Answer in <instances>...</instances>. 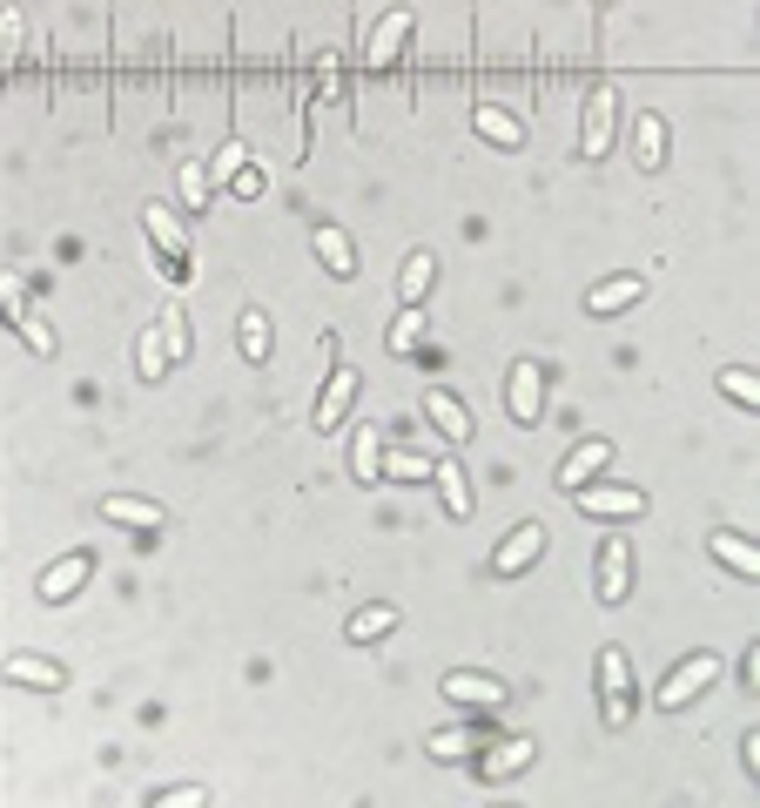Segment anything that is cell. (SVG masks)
Returning a JSON list of instances; mask_svg holds the SVG:
<instances>
[{
	"instance_id": "obj_1",
	"label": "cell",
	"mask_w": 760,
	"mask_h": 808,
	"mask_svg": "<svg viewBox=\"0 0 760 808\" xmlns=\"http://www.w3.org/2000/svg\"><path fill=\"white\" fill-rule=\"evenodd\" d=\"M572 506L585 519H633L646 512V493H633V485H572Z\"/></svg>"
},
{
	"instance_id": "obj_2",
	"label": "cell",
	"mask_w": 760,
	"mask_h": 808,
	"mask_svg": "<svg viewBox=\"0 0 760 808\" xmlns=\"http://www.w3.org/2000/svg\"><path fill=\"white\" fill-rule=\"evenodd\" d=\"M600 714H606V727H626L633 721V674H626V654L620 646H606L600 654Z\"/></svg>"
},
{
	"instance_id": "obj_3",
	"label": "cell",
	"mask_w": 760,
	"mask_h": 808,
	"mask_svg": "<svg viewBox=\"0 0 760 808\" xmlns=\"http://www.w3.org/2000/svg\"><path fill=\"white\" fill-rule=\"evenodd\" d=\"M504 404H512V418H519V425H539V412H545V377H539V364H532V358H519V364H512V377H504Z\"/></svg>"
},
{
	"instance_id": "obj_4",
	"label": "cell",
	"mask_w": 760,
	"mask_h": 808,
	"mask_svg": "<svg viewBox=\"0 0 760 808\" xmlns=\"http://www.w3.org/2000/svg\"><path fill=\"white\" fill-rule=\"evenodd\" d=\"M720 681V661L714 654H694V661H680V667H673L666 674V687H659V707H687L700 687H714Z\"/></svg>"
},
{
	"instance_id": "obj_5",
	"label": "cell",
	"mask_w": 760,
	"mask_h": 808,
	"mask_svg": "<svg viewBox=\"0 0 760 808\" xmlns=\"http://www.w3.org/2000/svg\"><path fill=\"white\" fill-rule=\"evenodd\" d=\"M539 552H545V526H519L512 539L498 546V559H491V573H498V580H512V573H525V566H532Z\"/></svg>"
},
{
	"instance_id": "obj_6",
	"label": "cell",
	"mask_w": 760,
	"mask_h": 808,
	"mask_svg": "<svg viewBox=\"0 0 760 808\" xmlns=\"http://www.w3.org/2000/svg\"><path fill=\"white\" fill-rule=\"evenodd\" d=\"M0 303H8V317L21 323V338L48 358V351H54V338H48V323H34V317H28V290H21V277H8V270H0Z\"/></svg>"
},
{
	"instance_id": "obj_7",
	"label": "cell",
	"mask_w": 760,
	"mask_h": 808,
	"mask_svg": "<svg viewBox=\"0 0 760 808\" xmlns=\"http://www.w3.org/2000/svg\"><path fill=\"white\" fill-rule=\"evenodd\" d=\"M425 412H431V425H438L451 445H465V438H471V412H465L451 391H438V384H431V391H425Z\"/></svg>"
},
{
	"instance_id": "obj_8",
	"label": "cell",
	"mask_w": 760,
	"mask_h": 808,
	"mask_svg": "<svg viewBox=\"0 0 760 808\" xmlns=\"http://www.w3.org/2000/svg\"><path fill=\"white\" fill-rule=\"evenodd\" d=\"M613 148V89H593V102H585V155H606Z\"/></svg>"
},
{
	"instance_id": "obj_9",
	"label": "cell",
	"mask_w": 760,
	"mask_h": 808,
	"mask_svg": "<svg viewBox=\"0 0 760 808\" xmlns=\"http://www.w3.org/2000/svg\"><path fill=\"white\" fill-rule=\"evenodd\" d=\"M89 573H95V559H89V552H67L61 566H48V573H41V600H67Z\"/></svg>"
},
{
	"instance_id": "obj_10",
	"label": "cell",
	"mask_w": 760,
	"mask_h": 808,
	"mask_svg": "<svg viewBox=\"0 0 760 808\" xmlns=\"http://www.w3.org/2000/svg\"><path fill=\"white\" fill-rule=\"evenodd\" d=\"M142 222H148V236L162 242V250H168V257H176V277H189V270H183V263H189V236H183V222H176V216H168L162 203H155V209H148Z\"/></svg>"
},
{
	"instance_id": "obj_11",
	"label": "cell",
	"mask_w": 760,
	"mask_h": 808,
	"mask_svg": "<svg viewBox=\"0 0 760 808\" xmlns=\"http://www.w3.org/2000/svg\"><path fill=\"white\" fill-rule=\"evenodd\" d=\"M316 257L330 263V277H357V250H351V236L336 229V222H323V229H316Z\"/></svg>"
},
{
	"instance_id": "obj_12",
	"label": "cell",
	"mask_w": 760,
	"mask_h": 808,
	"mask_svg": "<svg viewBox=\"0 0 760 808\" xmlns=\"http://www.w3.org/2000/svg\"><path fill=\"white\" fill-rule=\"evenodd\" d=\"M351 397H357V371H336L330 391H323V404H316V432H336V418L351 412Z\"/></svg>"
},
{
	"instance_id": "obj_13",
	"label": "cell",
	"mask_w": 760,
	"mask_h": 808,
	"mask_svg": "<svg viewBox=\"0 0 760 808\" xmlns=\"http://www.w3.org/2000/svg\"><path fill=\"white\" fill-rule=\"evenodd\" d=\"M404 34H410V8L384 14V21H377V34H371V68H391V61H397V48H404Z\"/></svg>"
},
{
	"instance_id": "obj_14",
	"label": "cell",
	"mask_w": 760,
	"mask_h": 808,
	"mask_svg": "<svg viewBox=\"0 0 760 808\" xmlns=\"http://www.w3.org/2000/svg\"><path fill=\"white\" fill-rule=\"evenodd\" d=\"M102 519L135 526V532H162V506H148V499H102Z\"/></svg>"
},
{
	"instance_id": "obj_15",
	"label": "cell",
	"mask_w": 760,
	"mask_h": 808,
	"mask_svg": "<svg viewBox=\"0 0 760 808\" xmlns=\"http://www.w3.org/2000/svg\"><path fill=\"white\" fill-rule=\"evenodd\" d=\"M600 600H606V607L626 600V539H606V559H600Z\"/></svg>"
},
{
	"instance_id": "obj_16",
	"label": "cell",
	"mask_w": 760,
	"mask_h": 808,
	"mask_svg": "<svg viewBox=\"0 0 760 808\" xmlns=\"http://www.w3.org/2000/svg\"><path fill=\"white\" fill-rule=\"evenodd\" d=\"M445 694H451V701H485V707L504 701V687H498L491 674H445Z\"/></svg>"
},
{
	"instance_id": "obj_17",
	"label": "cell",
	"mask_w": 760,
	"mask_h": 808,
	"mask_svg": "<svg viewBox=\"0 0 760 808\" xmlns=\"http://www.w3.org/2000/svg\"><path fill=\"white\" fill-rule=\"evenodd\" d=\"M639 290H646L639 277H613V283H600L593 297H585V310H593V317H606V310H626V303H633Z\"/></svg>"
},
{
	"instance_id": "obj_18",
	"label": "cell",
	"mask_w": 760,
	"mask_h": 808,
	"mask_svg": "<svg viewBox=\"0 0 760 808\" xmlns=\"http://www.w3.org/2000/svg\"><path fill=\"white\" fill-rule=\"evenodd\" d=\"M0 674H8V681H21V687H61V681H67L54 661H28V654H14L8 667H0Z\"/></svg>"
},
{
	"instance_id": "obj_19",
	"label": "cell",
	"mask_w": 760,
	"mask_h": 808,
	"mask_svg": "<svg viewBox=\"0 0 760 808\" xmlns=\"http://www.w3.org/2000/svg\"><path fill=\"white\" fill-rule=\"evenodd\" d=\"M600 465H606V438H593V445H579V452L565 458V472H559V485L572 493V485H585V478H593Z\"/></svg>"
},
{
	"instance_id": "obj_20",
	"label": "cell",
	"mask_w": 760,
	"mask_h": 808,
	"mask_svg": "<svg viewBox=\"0 0 760 808\" xmlns=\"http://www.w3.org/2000/svg\"><path fill=\"white\" fill-rule=\"evenodd\" d=\"M438 493H445V512H451V519H471V485H465V472H458L451 458L438 465Z\"/></svg>"
},
{
	"instance_id": "obj_21",
	"label": "cell",
	"mask_w": 760,
	"mask_h": 808,
	"mask_svg": "<svg viewBox=\"0 0 760 808\" xmlns=\"http://www.w3.org/2000/svg\"><path fill=\"white\" fill-rule=\"evenodd\" d=\"M236 338H242V358H249V364H263V358H270V317H263V310H242V331H236Z\"/></svg>"
},
{
	"instance_id": "obj_22",
	"label": "cell",
	"mask_w": 760,
	"mask_h": 808,
	"mask_svg": "<svg viewBox=\"0 0 760 808\" xmlns=\"http://www.w3.org/2000/svg\"><path fill=\"white\" fill-rule=\"evenodd\" d=\"M532 755H539V748H532V742L519 735V742H504V748H498V755L485 762V775H491V781H504V775H519V768H532Z\"/></svg>"
},
{
	"instance_id": "obj_23",
	"label": "cell",
	"mask_w": 760,
	"mask_h": 808,
	"mask_svg": "<svg viewBox=\"0 0 760 808\" xmlns=\"http://www.w3.org/2000/svg\"><path fill=\"white\" fill-rule=\"evenodd\" d=\"M431 250H417L410 263H404V277H397V290H404V303H425V290H431Z\"/></svg>"
},
{
	"instance_id": "obj_24",
	"label": "cell",
	"mask_w": 760,
	"mask_h": 808,
	"mask_svg": "<svg viewBox=\"0 0 760 808\" xmlns=\"http://www.w3.org/2000/svg\"><path fill=\"white\" fill-rule=\"evenodd\" d=\"M478 135H491L498 148H519V142H525V128L504 115V108H478Z\"/></svg>"
},
{
	"instance_id": "obj_25",
	"label": "cell",
	"mask_w": 760,
	"mask_h": 808,
	"mask_svg": "<svg viewBox=\"0 0 760 808\" xmlns=\"http://www.w3.org/2000/svg\"><path fill=\"white\" fill-rule=\"evenodd\" d=\"M714 552H720V559L733 566V573H747V580L760 573V552H753L747 539H733V532H714Z\"/></svg>"
},
{
	"instance_id": "obj_26",
	"label": "cell",
	"mask_w": 760,
	"mask_h": 808,
	"mask_svg": "<svg viewBox=\"0 0 760 808\" xmlns=\"http://www.w3.org/2000/svg\"><path fill=\"white\" fill-rule=\"evenodd\" d=\"M639 162H646V169L666 162V122L659 115H639Z\"/></svg>"
},
{
	"instance_id": "obj_27",
	"label": "cell",
	"mask_w": 760,
	"mask_h": 808,
	"mask_svg": "<svg viewBox=\"0 0 760 808\" xmlns=\"http://www.w3.org/2000/svg\"><path fill=\"white\" fill-rule=\"evenodd\" d=\"M397 626V607H364V613H351V640H377V633H391Z\"/></svg>"
},
{
	"instance_id": "obj_28",
	"label": "cell",
	"mask_w": 760,
	"mask_h": 808,
	"mask_svg": "<svg viewBox=\"0 0 760 808\" xmlns=\"http://www.w3.org/2000/svg\"><path fill=\"white\" fill-rule=\"evenodd\" d=\"M417 344H425V317H417V303H404L397 331H391V351H417Z\"/></svg>"
},
{
	"instance_id": "obj_29",
	"label": "cell",
	"mask_w": 760,
	"mask_h": 808,
	"mask_svg": "<svg viewBox=\"0 0 760 808\" xmlns=\"http://www.w3.org/2000/svg\"><path fill=\"white\" fill-rule=\"evenodd\" d=\"M14 61H21V14L0 8V68H14Z\"/></svg>"
},
{
	"instance_id": "obj_30",
	"label": "cell",
	"mask_w": 760,
	"mask_h": 808,
	"mask_svg": "<svg viewBox=\"0 0 760 808\" xmlns=\"http://www.w3.org/2000/svg\"><path fill=\"white\" fill-rule=\"evenodd\" d=\"M720 391H727L733 404H760V384H753V371H740V364H733V371H720Z\"/></svg>"
},
{
	"instance_id": "obj_31",
	"label": "cell",
	"mask_w": 760,
	"mask_h": 808,
	"mask_svg": "<svg viewBox=\"0 0 760 808\" xmlns=\"http://www.w3.org/2000/svg\"><path fill=\"white\" fill-rule=\"evenodd\" d=\"M155 331L168 338V351H176V358L189 351V323H183V310H162V323H155Z\"/></svg>"
},
{
	"instance_id": "obj_32",
	"label": "cell",
	"mask_w": 760,
	"mask_h": 808,
	"mask_svg": "<svg viewBox=\"0 0 760 808\" xmlns=\"http://www.w3.org/2000/svg\"><path fill=\"white\" fill-rule=\"evenodd\" d=\"M242 162H249V148H242V142H222V155H216V189H222V183H236Z\"/></svg>"
},
{
	"instance_id": "obj_33",
	"label": "cell",
	"mask_w": 760,
	"mask_h": 808,
	"mask_svg": "<svg viewBox=\"0 0 760 808\" xmlns=\"http://www.w3.org/2000/svg\"><path fill=\"white\" fill-rule=\"evenodd\" d=\"M377 432H357V478H377Z\"/></svg>"
},
{
	"instance_id": "obj_34",
	"label": "cell",
	"mask_w": 760,
	"mask_h": 808,
	"mask_svg": "<svg viewBox=\"0 0 760 808\" xmlns=\"http://www.w3.org/2000/svg\"><path fill=\"white\" fill-rule=\"evenodd\" d=\"M377 465H391L397 478H425V472H431V465L417 458V452H391V458H377Z\"/></svg>"
},
{
	"instance_id": "obj_35",
	"label": "cell",
	"mask_w": 760,
	"mask_h": 808,
	"mask_svg": "<svg viewBox=\"0 0 760 808\" xmlns=\"http://www.w3.org/2000/svg\"><path fill=\"white\" fill-rule=\"evenodd\" d=\"M183 196H189V203H209V176H202V162H189V169H183Z\"/></svg>"
},
{
	"instance_id": "obj_36",
	"label": "cell",
	"mask_w": 760,
	"mask_h": 808,
	"mask_svg": "<svg viewBox=\"0 0 760 808\" xmlns=\"http://www.w3.org/2000/svg\"><path fill=\"white\" fill-rule=\"evenodd\" d=\"M142 377H162V331L142 338Z\"/></svg>"
},
{
	"instance_id": "obj_37",
	"label": "cell",
	"mask_w": 760,
	"mask_h": 808,
	"mask_svg": "<svg viewBox=\"0 0 760 808\" xmlns=\"http://www.w3.org/2000/svg\"><path fill=\"white\" fill-rule=\"evenodd\" d=\"M471 742H478V735H438V742H431V755H445V762H458V755H465Z\"/></svg>"
},
{
	"instance_id": "obj_38",
	"label": "cell",
	"mask_w": 760,
	"mask_h": 808,
	"mask_svg": "<svg viewBox=\"0 0 760 808\" xmlns=\"http://www.w3.org/2000/svg\"><path fill=\"white\" fill-rule=\"evenodd\" d=\"M209 788H162V808H196Z\"/></svg>"
}]
</instances>
